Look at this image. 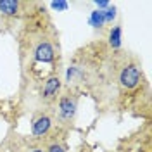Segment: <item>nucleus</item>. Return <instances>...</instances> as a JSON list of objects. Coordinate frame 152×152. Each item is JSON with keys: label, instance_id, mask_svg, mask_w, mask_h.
<instances>
[{"label": "nucleus", "instance_id": "obj_1", "mask_svg": "<svg viewBox=\"0 0 152 152\" xmlns=\"http://www.w3.org/2000/svg\"><path fill=\"white\" fill-rule=\"evenodd\" d=\"M140 80H142V73H140L138 66H135V64L124 66L121 69V73H119V83H121V86L128 88V90L138 86Z\"/></svg>", "mask_w": 152, "mask_h": 152}, {"label": "nucleus", "instance_id": "obj_2", "mask_svg": "<svg viewBox=\"0 0 152 152\" xmlns=\"http://www.w3.org/2000/svg\"><path fill=\"white\" fill-rule=\"evenodd\" d=\"M35 61L38 62H43V64H52L54 59H56V52H54V47L48 43V42H42L35 47Z\"/></svg>", "mask_w": 152, "mask_h": 152}, {"label": "nucleus", "instance_id": "obj_3", "mask_svg": "<svg viewBox=\"0 0 152 152\" xmlns=\"http://www.w3.org/2000/svg\"><path fill=\"white\" fill-rule=\"evenodd\" d=\"M50 126H52V119L48 116H45V114H42V116H38L37 119L33 121V124H31V133L35 137H43V135L48 133Z\"/></svg>", "mask_w": 152, "mask_h": 152}, {"label": "nucleus", "instance_id": "obj_4", "mask_svg": "<svg viewBox=\"0 0 152 152\" xmlns=\"http://www.w3.org/2000/svg\"><path fill=\"white\" fill-rule=\"evenodd\" d=\"M76 113V100L71 97H61L59 100V114L62 119H71Z\"/></svg>", "mask_w": 152, "mask_h": 152}, {"label": "nucleus", "instance_id": "obj_5", "mask_svg": "<svg viewBox=\"0 0 152 152\" xmlns=\"http://www.w3.org/2000/svg\"><path fill=\"white\" fill-rule=\"evenodd\" d=\"M59 90H61V80L57 76H50L43 85V97L47 100H52L54 97H57Z\"/></svg>", "mask_w": 152, "mask_h": 152}, {"label": "nucleus", "instance_id": "obj_6", "mask_svg": "<svg viewBox=\"0 0 152 152\" xmlns=\"http://www.w3.org/2000/svg\"><path fill=\"white\" fill-rule=\"evenodd\" d=\"M19 12V2L18 0H0V14L14 18Z\"/></svg>", "mask_w": 152, "mask_h": 152}, {"label": "nucleus", "instance_id": "obj_7", "mask_svg": "<svg viewBox=\"0 0 152 152\" xmlns=\"http://www.w3.org/2000/svg\"><path fill=\"white\" fill-rule=\"evenodd\" d=\"M121 26H114L109 33V45L113 48H119L121 47Z\"/></svg>", "mask_w": 152, "mask_h": 152}, {"label": "nucleus", "instance_id": "obj_8", "mask_svg": "<svg viewBox=\"0 0 152 152\" xmlns=\"http://www.w3.org/2000/svg\"><path fill=\"white\" fill-rule=\"evenodd\" d=\"M90 26H94V28H102L104 26V23H105V19H104V10H94L92 14H90Z\"/></svg>", "mask_w": 152, "mask_h": 152}, {"label": "nucleus", "instance_id": "obj_9", "mask_svg": "<svg viewBox=\"0 0 152 152\" xmlns=\"http://www.w3.org/2000/svg\"><path fill=\"white\" fill-rule=\"evenodd\" d=\"M116 5H109L107 9L104 10V19H105V23H111V21H114L116 19Z\"/></svg>", "mask_w": 152, "mask_h": 152}, {"label": "nucleus", "instance_id": "obj_10", "mask_svg": "<svg viewBox=\"0 0 152 152\" xmlns=\"http://www.w3.org/2000/svg\"><path fill=\"white\" fill-rule=\"evenodd\" d=\"M50 7L54 10H59V12L61 10H67V2L66 0H57V2H52L50 4Z\"/></svg>", "mask_w": 152, "mask_h": 152}, {"label": "nucleus", "instance_id": "obj_11", "mask_svg": "<svg viewBox=\"0 0 152 152\" xmlns=\"http://www.w3.org/2000/svg\"><path fill=\"white\" fill-rule=\"evenodd\" d=\"M95 5L99 7V10H102V9L105 10L107 7H109V5H111V4H109L107 0H100V2H99V0H95Z\"/></svg>", "mask_w": 152, "mask_h": 152}, {"label": "nucleus", "instance_id": "obj_12", "mask_svg": "<svg viewBox=\"0 0 152 152\" xmlns=\"http://www.w3.org/2000/svg\"><path fill=\"white\" fill-rule=\"evenodd\" d=\"M48 152H66V151H64V147H62V145L54 143V145H50V147H48Z\"/></svg>", "mask_w": 152, "mask_h": 152}, {"label": "nucleus", "instance_id": "obj_13", "mask_svg": "<svg viewBox=\"0 0 152 152\" xmlns=\"http://www.w3.org/2000/svg\"><path fill=\"white\" fill-rule=\"evenodd\" d=\"M75 73H76V67H69V69H67V73H66L67 80H71V76L75 75Z\"/></svg>", "mask_w": 152, "mask_h": 152}, {"label": "nucleus", "instance_id": "obj_14", "mask_svg": "<svg viewBox=\"0 0 152 152\" xmlns=\"http://www.w3.org/2000/svg\"><path fill=\"white\" fill-rule=\"evenodd\" d=\"M29 152H45V151H43V149H40V147H37V149H31Z\"/></svg>", "mask_w": 152, "mask_h": 152}]
</instances>
